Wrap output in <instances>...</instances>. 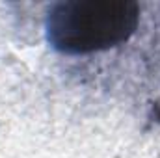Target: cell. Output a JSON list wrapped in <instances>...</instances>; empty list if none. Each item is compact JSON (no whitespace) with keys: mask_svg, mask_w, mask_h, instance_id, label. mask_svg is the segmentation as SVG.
<instances>
[{"mask_svg":"<svg viewBox=\"0 0 160 158\" xmlns=\"http://www.w3.org/2000/svg\"><path fill=\"white\" fill-rule=\"evenodd\" d=\"M140 26V4L132 0H63L48 7L45 36L67 56L110 50L130 39Z\"/></svg>","mask_w":160,"mask_h":158,"instance_id":"cell-1","label":"cell"}]
</instances>
